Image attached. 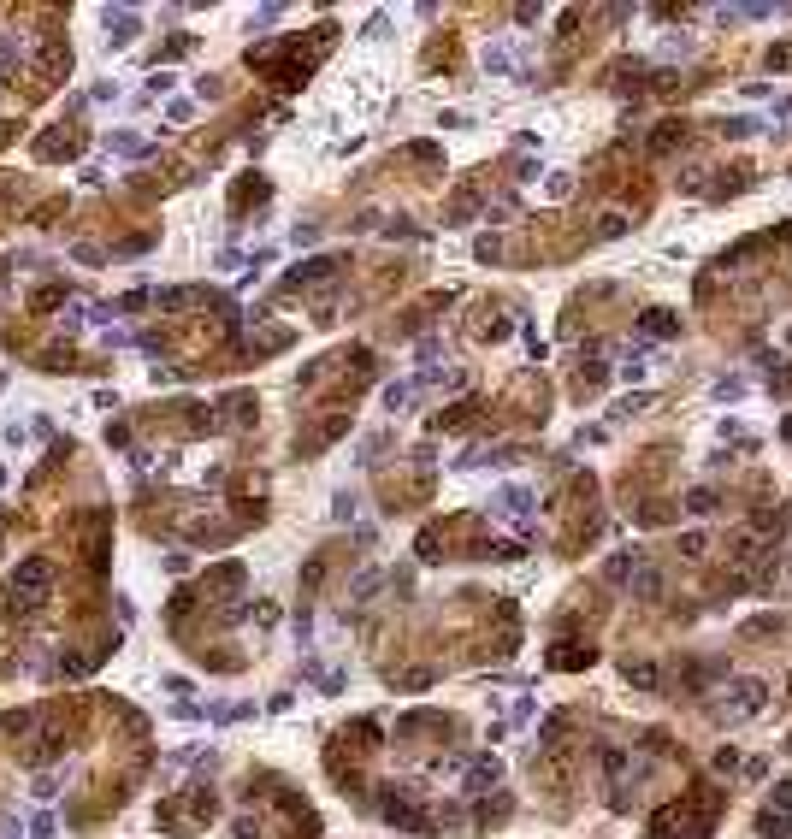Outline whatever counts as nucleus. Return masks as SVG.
Wrapping results in <instances>:
<instances>
[{
  "label": "nucleus",
  "instance_id": "f257e3e1",
  "mask_svg": "<svg viewBox=\"0 0 792 839\" xmlns=\"http://www.w3.org/2000/svg\"><path fill=\"white\" fill-rule=\"evenodd\" d=\"M107 30H119L112 42H130V30H136V18H130V12H107Z\"/></svg>",
  "mask_w": 792,
  "mask_h": 839
},
{
  "label": "nucleus",
  "instance_id": "f03ea898",
  "mask_svg": "<svg viewBox=\"0 0 792 839\" xmlns=\"http://www.w3.org/2000/svg\"><path fill=\"white\" fill-rule=\"evenodd\" d=\"M112 148H119V154H130V160L148 154V142H142V136H112Z\"/></svg>",
  "mask_w": 792,
  "mask_h": 839
},
{
  "label": "nucleus",
  "instance_id": "7ed1b4c3",
  "mask_svg": "<svg viewBox=\"0 0 792 839\" xmlns=\"http://www.w3.org/2000/svg\"><path fill=\"white\" fill-rule=\"evenodd\" d=\"M36 839H54V816H36V828H30Z\"/></svg>",
  "mask_w": 792,
  "mask_h": 839
}]
</instances>
